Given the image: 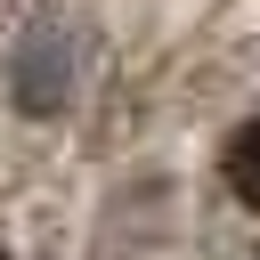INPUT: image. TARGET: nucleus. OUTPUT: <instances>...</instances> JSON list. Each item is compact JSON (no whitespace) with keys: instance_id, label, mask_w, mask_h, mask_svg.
Returning <instances> with one entry per match:
<instances>
[{"instance_id":"obj_2","label":"nucleus","mask_w":260,"mask_h":260,"mask_svg":"<svg viewBox=\"0 0 260 260\" xmlns=\"http://www.w3.org/2000/svg\"><path fill=\"white\" fill-rule=\"evenodd\" d=\"M0 260H8V252H0Z\"/></svg>"},{"instance_id":"obj_1","label":"nucleus","mask_w":260,"mask_h":260,"mask_svg":"<svg viewBox=\"0 0 260 260\" xmlns=\"http://www.w3.org/2000/svg\"><path fill=\"white\" fill-rule=\"evenodd\" d=\"M219 171H228V187H236V203H244V211H260V122H244V130L228 138V154H219Z\"/></svg>"}]
</instances>
